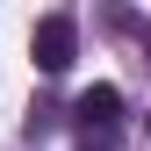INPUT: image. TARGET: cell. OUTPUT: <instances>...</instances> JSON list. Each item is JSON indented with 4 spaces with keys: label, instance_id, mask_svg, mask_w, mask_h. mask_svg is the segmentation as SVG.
<instances>
[{
    "label": "cell",
    "instance_id": "6da1fadb",
    "mask_svg": "<svg viewBox=\"0 0 151 151\" xmlns=\"http://www.w3.org/2000/svg\"><path fill=\"white\" fill-rule=\"evenodd\" d=\"M29 58H36L43 79L72 72V58H79V22H72V14H43V22L29 29Z\"/></svg>",
    "mask_w": 151,
    "mask_h": 151
},
{
    "label": "cell",
    "instance_id": "7a4b0ae2",
    "mask_svg": "<svg viewBox=\"0 0 151 151\" xmlns=\"http://www.w3.org/2000/svg\"><path fill=\"white\" fill-rule=\"evenodd\" d=\"M115 115H122V93H115V86H86L79 101H72V122H79L86 137H108Z\"/></svg>",
    "mask_w": 151,
    "mask_h": 151
},
{
    "label": "cell",
    "instance_id": "3957f363",
    "mask_svg": "<svg viewBox=\"0 0 151 151\" xmlns=\"http://www.w3.org/2000/svg\"><path fill=\"white\" fill-rule=\"evenodd\" d=\"M79 151H115V129H108V137H86Z\"/></svg>",
    "mask_w": 151,
    "mask_h": 151
}]
</instances>
